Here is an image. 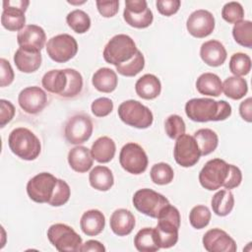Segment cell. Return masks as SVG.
Wrapping results in <instances>:
<instances>
[{
	"mask_svg": "<svg viewBox=\"0 0 252 252\" xmlns=\"http://www.w3.org/2000/svg\"><path fill=\"white\" fill-rule=\"evenodd\" d=\"M211 206L213 212L219 217H225L229 215L234 207L233 194L227 189L218 191L212 197Z\"/></svg>",
	"mask_w": 252,
	"mask_h": 252,
	"instance_id": "obj_31",
	"label": "cell"
},
{
	"mask_svg": "<svg viewBox=\"0 0 252 252\" xmlns=\"http://www.w3.org/2000/svg\"><path fill=\"white\" fill-rule=\"evenodd\" d=\"M201 59L211 67H219L224 63L227 57L223 44L215 39L205 41L200 48Z\"/></svg>",
	"mask_w": 252,
	"mask_h": 252,
	"instance_id": "obj_20",
	"label": "cell"
},
{
	"mask_svg": "<svg viewBox=\"0 0 252 252\" xmlns=\"http://www.w3.org/2000/svg\"><path fill=\"white\" fill-rule=\"evenodd\" d=\"M185 113L195 122L222 121L231 115V106L225 100L208 97L189 99L185 104Z\"/></svg>",
	"mask_w": 252,
	"mask_h": 252,
	"instance_id": "obj_2",
	"label": "cell"
},
{
	"mask_svg": "<svg viewBox=\"0 0 252 252\" xmlns=\"http://www.w3.org/2000/svg\"><path fill=\"white\" fill-rule=\"evenodd\" d=\"M96 8L98 13L104 18H111L115 16L119 10V1H96Z\"/></svg>",
	"mask_w": 252,
	"mask_h": 252,
	"instance_id": "obj_47",
	"label": "cell"
},
{
	"mask_svg": "<svg viewBox=\"0 0 252 252\" xmlns=\"http://www.w3.org/2000/svg\"><path fill=\"white\" fill-rule=\"evenodd\" d=\"M93 121L85 114H77L68 119L64 129L66 140L73 145L87 142L93 134Z\"/></svg>",
	"mask_w": 252,
	"mask_h": 252,
	"instance_id": "obj_15",
	"label": "cell"
},
{
	"mask_svg": "<svg viewBox=\"0 0 252 252\" xmlns=\"http://www.w3.org/2000/svg\"><path fill=\"white\" fill-rule=\"evenodd\" d=\"M65 72L68 77V84L65 91L60 94L62 97L70 98L78 95L83 89V77L80 72L75 69L67 68Z\"/></svg>",
	"mask_w": 252,
	"mask_h": 252,
	"instance_id": "obj_39",
	"label": "cell"
},
{
	"mask_svg": "<svg viewBox=\"0 0 252 252\" xmlns=\"http://www.w3.org/2000/svg\"><path fill=\"white\" fill-rule=\"evenodd\" d=\"M109 225L114 234L126 236L132 232L135 226V217L129 210L117 209L110 217Z\"/></svg>",
	"mask_w": 252,
	"mask_h": 252,
	"instance_id": "obj_21",
	"label": "cell"
},
{
	"mask_svg": "<svg viewBox=\"0 0 252 252\" xmlns=\"http://www.w3.org/2000/svg\"><path fill=\"white\" fill-rule=\"evenodd\" d=\"M119 162L124 170L131 174H141L146 171L149 163L144 149L136 143L125 144L119 154Z\"/></svg>",
	"mask_w": 252,
	"mask_h": 252,
	"instance_id": "obj_10",
	"label": "cell"
},
{
	"mask_svg": "<svg viewBox=\"0 0 252 252\" xmlns=\"http://www.w3.org/2000/svg\"><path fill=\"white\" fill-rule=\"evenodd\" d=\"M15 115V106L6 99L0 100V127H4L9 123Z\"/></svg>",
	"mask_w": 252,
	"mask_h": 252,
	"instance_id": "obj_49",
	"label": "cell"
},
{
	"mask_svg": "<svg viewBox=\"0 0 252 252\" xmlns=\"http://www.w3.org/2000/svg\"><path fill=\"white\" fill-rule=\"evenodd\" d=\"M150 175L152 181L155 184L166 185L173 180L174 172L172 167L168 163L158 162L152 166Z\"/></svg>",
	"mask_w": 252,
	"mask_h": 252,
	"instance_id": "obj_37",
	"label": "cell"
},
{
	"mask_svg": "<svg viewBox=\"0 0 252 252\" xmlns=\"http://www.w3.org/2000/svg\"><path fill=\"white\" fill-rule=\"evenodd\" d=\"M92 83L98 92L108 94L115 91L118 84V78L115 71L107 67H102L94 72L92 78Z\"/></svg>",
	"mask_w": 252,
	"mask_h": 252,
	"instance_id": "obj_27",
	"label": "cell"
},
{
	"mask_svg": "<svg viewBox=\"0 0 252 252\" xmlns=\"http://www.w3.org/2000/svg\"><path fill=\"white\" fill-rule=\"evenodd\" d=\"M136 94L144 99H154L160 94L161 84L159 79L153 74H145L135 84Z\"/></svg>",
	"mask_w": 252,
	"mask_h": 252,
	"instance_id": "obj_24",
	"label": "cell"
},
{
	"mask_svg": "<svg viewBox=\"0 0 252 252\" xmlns=\"http://www.w3.org/2000/svg\"><path fill=\"white\" fill-rule=\"evenodd\" d=\"M158 224L154 228L158 246L170 248L178 241V229L180 227V213L177 208L168 204L161 209L158 216Z\"/></svg>",
	"mask_w": 252,
	"mask_h": 252,
	"instance_id": "obj_3",
	"label": "cell"
},
{
	"mask_svg": "<svg viewBox=\"0 0 252 252\" xmlns=\"http://www.w3.org/2000/svg\"><path fill=\"white\" fill-rule=\"evenodd\" d=\"M47 238L56 250L78 252L83 244L82 237L65 223H54L47 230Z\"/></svg>",
	"mask_w": 252,
	"mask_h": 252,
	"instance_id": "obj_7",
	"label": "cell"
},
{
	"mask_svg": "<svg viewBox=\"0 0 252 252\" xmlns=\"http://www.w3.org/2000/svg\"><path fill=\"white\" fill-rule=\"evenodd\" d=\"M8 145L13 154L25 160L35 159L41 151L39 139L25 127L16 128L10 133Z\"/></svg>",
	"mask_w": 252,
	"mask_h": 252,
	"instance_id": "obj_4",
	"label": "cell"
},
{
	"mask_svg": "<svg viewBox=\"0 0 252 252\" xmlns=\"http://www.w3.org/2000/svg\"><path fill=\"white\" fill-rule=\"evenodd\" d=\"M164 129L170 139H177L179 136L185 134L186 126L182 117L177 114H172L165 119Z\"/></svg>",
	"mask_w": 252,
	"mask_h": 252,
	"instance_id": "obj_43",
	"label": "cell"
},
{
	"mask_svg": "<svg viewBox=\"0 0 252 252\" xmlns=\"http://www.w3.org/2000/svg\"><path fill=\"white\" fill-rule=\"evenodd\" d=\"M70 195H71V189L68 183L62 179H58L54 193L50 201L48 202V205L52 207L63 206L69 201Z\"/></svg>",
	"mask_w": 252,
	"mask_h": 252,
	"instance_id": "obj_44",
	"label": "cell"
},
{
	"mask_svg": "<svg viewBox=\"0 0 252 252\" xmlns=\"http://www.w3.org/2000/svg\"><path fill=\"white\" fill-rule=\"evenodd\" d=\"M47 55L57 63H65L71 60L78 52L77 40L68 33L52 36L46 44Z\"/></svg>",
	"mask_w": 252,
	"mask_h": 252,
	"instance_id": "obj_11",
	"label": "cell"
},
{
	"mask_svg": "<svg viewBox=\"0 0 252 252\" xmlns=\"http://www.w3.org/2000/svg\"><path fill=\"white\" fill-rule=\"evenodd\" d=\"M137 51L138 48L134 39L127 34L119 33L108 40L102 55L105 62L116 67L131 60Z\"/></svg>",
	"mask_w": 252,
	"mask_h": 252,
	"instance_id": "obj_5",
	"label": "cell"
},
{
	"mask_svg": "<svg viewBox=\"0 0 252 252\" xmlns=\"http://www.w3.org/2000/svg\"><path fill=\"white\" fill-rule=\"evenodd\" d=\"M58 178L49 172H40L31 178L27 184V193L31 200L43 204L50 201Z\"/></svg>",
	"mask_w": 252,
	"mask_h": 252,
	"instance_id": "obj_9",
	"label": "cell"
},
{
	"mask_svg": "<svg viewBox=\"0 0 252 252\" xmlns=\"http://www.w3.org/2000/svg\"><path fill=\"white\" fill-rule=\"evenodd\" d=\"M132 202L137 211L154 219H157L161 209L169 204L167 198L149 188L136 191Z\"/></svg>",
	"mask_w": 252,
	"mask_h": 252,
	"instance_id": "obj_8",
	"label": "cell"
},
{
	"mask_svg": "<svg viewBox=\"0 0 252 252\" xmlns=\"http://www.w3.org/2000/svg\"><path fill=\"white\" fill-rule=\"evenodd\" d=\"M105 226V217L99 210L86 211L80 220V227L88 236L99 234Z\"/></svg>",
	"mask_w": 252,
	"mask_h": 252,
	"instance_id": "obj_22",
	"label": "cell"
},
{
	"mask_svg": "<svg viewBox=\"0 0 252 252\" xmlns=\"http://www.w3.org/2000/svg\"><path fill=\"white\" fill-rule=\"evenodd\" d=\"M211 211L204 205H197L193 207L189 213L190 224L196 229L206 227L211 220Z\"/></svg>",
	"mask_w": 252,
	"mask_h": 252,
	"instance_id": "obj_41",
	"label": "cell"
},
{
	"mask_svg": "<svg viewBox=\"0 0 252 252\" xmlns=\"http://www.w3.org/2000/svg\"><path fill=\"white\" fill-rule=\"evenodd\" d=\"M92 112L96 117L107 116L113 109V102L108 97H98L92 102Z\"/></svg>",
	"mask_w": 252,
	"mask_h": 252,
	"instance_id": "obj_45",
	"label": "cell"
},
{
	"mask_svg": "<svg viewBox=\"0 0 252 252\" xmlns=\"http://www.w3.org/2000/svg\"><path fill=\"white\" fill-rule=\"evenodd\" d=\"M186 29L192 36L204 38L214 32L215 18L208 10H196L189 15L186 22Z\"/></svg>",
	"mask_w": 252,
	"mask_h": 252,
	"instance_id": "obj_16",
	"label": "cell"
},
{
	"mask_svg": "<svg viewBox=\"0 0 252 252\" xmlns=\"http://www.w3.org/2000/svg\"><path fill=\"white\" fill-rule=\"evenodd\" d=\"M41 84L47 92L60 95L65 91L68 84V77L65 69H55L46 72L42 77Z\"/></svg>",
	"mask_w": 252,
	"mask_h": 252,
	"instance_id": "obj_28",
	"label": "cell"
},
{
	"mask_svg": "<svg viewBox=\"0 0 252 252\" xmlns=\"http://www.w3.org/2000/svg\"><path fill=\"white\" fill-rule=\"evenodd\" d=\"M173 157L175 161L182 167H191L195 165L201 157V152L193 136L183 134L176 139Z\"/></svg>",
	"mask_w": 252,
	"mask_h": 252,
	"instance_id": "obj_14",
	"label": "cell"
},
{
	"mask_svg": "<svg viewBox=\"0 0 252 252\" xmlns=\"http://www.w3.org/2000/svg\"><path fill=\"white\" fill-rule=\"evenodd\" d=\"M68 162L70 167L79 173L87 172L94 163L91 150L84 146H76L68 153Z\"/></svg>",
	"mask_w": 252,
	"mask_h": 252,
	"instance_id": "obj_23",
	"label": "cell"
},
{
	"mask_svg": "<svg viewBox=\"0 0 252 252\" xmlns=\"http://www.w3.org/2000/svg\"><path fill=\"white\" fill-rule=\"evenodd\" d=\"M115 152H116L115 143L111 138L107 136H102L97 138L92 145V149H91V154L93 156V158L100 163L109 162L114 158Z\"/></svg>",
	"mask_w": 252,
	"mask_h": 252,
	"instance_id": "obj_26",
	"label": "cell"
},
{
	"mask_svg": "<svg viewBox=\"0 0 252 252\" xmlns=\"http://www.w3.org/2000/svg\"><path fill=\"white\" fill-rule=\"evenodd\" d=\"M118 116L125 124L138 128H149L154 121L153 112L138 100L128 99L118 106Z\"/></svg>",
	"mask_w": 252,
	"mask_h": 252,
	"instance_id": "obj_6",
	"label": "cell"
},
{
	"mask_svg": "<svg viewBox=\"0 0 252 252\" xmlns=\"http://www.w3.org/2000/svg\"><path fill=\"white\" fill-rule=\"evenodd\" d=\"M239 114L246 122L252 121V98L247 97L239 105Z\"/></svg>",
	"mask_w": 252,
	"mask_h": 252,
	"instance_id": "obj_50",
	"label": "cell"
},
{
	"mask_svg": "<svg viewBox=\"0 0 252 252\" xmlns=\"http://www.w3.org/2000/svg\"><path fill=\"white\" fill-rule=\"evenodd\" d=\"M30 1L28 0H4L3 1V12L1 15L2 26L11 32L21 31L25 28L26 16Z\"/></svg>",
	"mask_w": 252,
	"mask_h": 252,
	"instance_id": "obj_12",
	"label": "cell"
},
{
	"mask_svg": "<svg viewBox=\"0 0 252 252\" xmlns=\"http://www.w3.org/2000/svg\"><path fill=\"white\" fill-rule=\"evenodd\" d=\"M202 242L208 252H235L237 249L234 239L220 228L208 230L204 234Z\"/></svg>",
	"mask_w": 252,
	"mask_h": 252,
	"instance_id": "obj_18",
	"label": "cell"
},
{
	"mask_svg": "<svg viewBox=\"0 0 252 252\" xmlns=\"http://www.w3.org/2000/svg\"><path fill=\"white\" fill-rule=\"evenodd\" d=\"M145 67V58L143 53L138 50L134 57L120 65L116 66V71L125 77H134L139 74Z\"/></svg>",
	"mask_w": 252,
	"mask_h": 252,
	"instance_id": "obj_38",
	"label": "cell"
},
{
	"mask_svg": "<svg viewBox=\"0 0 252 252\" xmlns=\"http://www.w3.org/2000/svg\"><path fill=\"white\" fill-rule=\"evenodd\" d=\"M232 36L234 40L241 46L252 47V23L242 20L234 24L232 28Z\"/></svg>",
	"mask_w": 252,
	"mask_h": 252,
	"instance_id": "obj_36",
	"label": "cell"
},
{
	"mask_svg": "<svg viewBox=\"0 0 252 252\" xmlns=\"http://www.w3.org/2000/svg\"><path fill=\"white\" fill-rule=\"evenodd\" d=\"M222 92L231 99H240L248 92V85L245 79L238 76L227 77L222 84Z\"/></svg>",
	"mask_w": 252,
	"mask_h": 252,
	"instance_id": "obj_33",
	"label": "cell"
},
{
	"mask_svg": "<svg viewBox=\"0 0 252 252\" xmlns=\"http://www.w3.org/2000/svg\"><path fill=\"white\" fill-rule=\"evenodd\" d=\"M242 181L241 170L221 158L208 160L199 173L201 186L209 191L224 187L227 190L236 188Z\"/></svg>",
	"mask_w": 252,
	"mask_h": 252,
	"instance_id": "obj_1",
	"label": "cell"
},
{
	"mask_svg": "<svg viewBox=\"0 0 252 252\" xmlns=\"http://www.w3.org/2000/svg\"><path fill=\"white\" fill-rule=\"evenodd\" d=\"M0 66H1L0 86L2 88H4V87H7L12 84V82L14 81V78H15V74H14L11 64L5 58L0 59Z\"/></svg>",
	"mask_w": 252,
	"mask_h": 252,
	"instance_id": "obj_48",
	"label": "cell"
},
{
	"mask_svg": "<svg viewBox=\"0 0 252 252\" xmlns=\"http://www.w3.org/2000/svg\"><path fill=\"white\" fill-rule=\"evenodd\" d=\"M196 89L201 94L219 96L222 93V83L218 75L208 72L198 77Z\"/></svg>",
	"mask_w": 252,
	"mask_h": 252,
	"instance_id": "obj_30",
	"label": "cell"
},
{
	"mask_svg": "<svg viewBox=\"0 0 252 252\" xmlns=\"http://www.w3.org/2000/svg\"><path fill=\"white\" fill-rule=\"evenodd\" d=\"M46 34L44 30L37 25H27L17 35V41L20 48L28 51L40 52L44 47Z\"/></svg>",
	"mask_w": 252,
	"mask_h": 252,
	"instance_id": "obj_19",
	"label": "cell"
},
{
	"mask_svg": "<svg viewBox=\"0 0 252 252\" xmlns=\"http://www.w3.org/2000/svg\"><path fill=\"white\" fill-rule=\"evenodd\" d=\"M221 17L228 24H236L243 20L244 9L238 2H227L221 9Z\"/></svg>",
	"mask_w": 252,
	"mask_h": 252,
	"instance_id": "obj_42",
	"label": "cell"
},
{
	"mask_svg": "<svg viewBox=\"0 0 252 252\" xmlns=\"http://www.w3.org/2000/svg\"><path fill=\"white\" fill-rule=\"evenodd\" d=\"M66 22L68 26L77 33H85L91 28V18L83 10H73L67 17Z\"/></svg>",
	"mask_w": 252,
	"mask_h": 252,
	"instance_id": "obj_35",
	"label": "cell"
},
{
	"mask_svg": "<svg viewBox=\"0 0 252 252\" xmlns=\"http://www.w3.org/2000/svg\"><path fill=\"white\" fill-rule=\"evenodd\" d=\"M181 2L179 0H158L156 6L159 14L169 17L178 12Z\"/></svg>",
	"mask_w": 252,
	"mask_h": 252,
	"instance_id": "obj_46",
	"label": "cell"
},
{
	"mask_svg": "<svg viewBox=\"0 0 252 252\" xmlns=\"http://www.w3.org/2000/svg\"><path fill=\"white\" fill-rule=\"evenodd\" d=\"M20 107L29 114H36L43 110L47 104L46 93L39 87L25 88L18 96Z\"/></svg>",
	"mask_w": 252,
	"mask_h": 252,
	"instance_id": "obj_17",
	"label": "cell"
},
{
	"mask_svg": "<svg viewBox=\"0 0 252 252\" xmlns=\"http://www.w3.org/2000/svg\"><path fill=\"white\" fill-rule=\"evenodd\" d=\"M41 61L40 52L28 51L19 47L14 54V63L18 70L23 73L35 72L40 67Z\"/></svg>",
	"mask_w": 252,
	"mask_h": 252,
	"instance_id": "obj_25",
	"label": "cell"
},
{
	"mask_svg": "<svg viewBox=\"0 0 252 252\" xmlns=\"http://www.w3.org/2000/svg\"><path fill=\"white\" fill-rule=\"evenodd\" d=\"M88 252V251H94V252H104L105 247L102 243L97 240H88L84 244H82L80 252Z\"/></svg>",
	"mask_w": 252,
	"mask_h": 252,
	"instance_id": "obj_51",
	"label": "cell"
},
{
	"mask_svg": "<svg viewBox=\"0 0 252 252\" xmlns=\"http://www.w3.org/2000/svg\"><path fill=\"white\" fill-rule=\"evenodd\" d=\"M126 24L136 29H146L154 21V15L145 0H126L123 11Z\"/></svg>",
	"mask_w": 252,
	"mask_h": 252,
	"instance_id": "obj_13",
	"label": "cell"
},
{
	"mask_svg": "<svg viewBox=\"0 0 252 252\" xmlns=\"http://www.w3.org/2000/svg\"><path fill=\"white\" fill-rule=\"evenodd\" d=\"M89 181L93 188L98 191H108L114 184V177L112 171L104 165L94 166L90 174Z\"/></svg>",
	"mask_w": 252,
	"mask_h": 252,
	"instance_id": "obj_29",
	"label": "cell"
},
{
	"mask_svg": "<svg viewBox=\"0 0 252 252\" xmlns=\"http://www.w3.org/2000/svg\"><path fill=\"white\" fill-rule=\"evenodd\" d=\"M134 245L140 252H155L159 249L153 227L140 229L134 237Z\"/></svg>",
	"mask_w": 252,
	"mask_h": 252,
	"instance_id": "obj_34",
	"label": "cell"
},
{
	"mask_svg": "<svg viewBox=\"0 0 252 252\" xmlns=\"http://www.w3.org/2000/svg\"><path fill=\"white\" fill-rule=\"evenodd\" d=\"M197 142L201 156H208L213 153L219 145V137L215 131L209 128H202L197 130L194 135Z\"/></svg>",
	"mask_w": 252,
	"mask_h": 252,
	"instance_id": "obj_32",
	"label": "cell"
},
{
	"mask_svg": "<svg viewBox=\"0 0 252 252\" xmlns=\"http://www.w3.org/2000/svg\"><path fill=\"white\" fill-rule=\"evenodd\" d=\"M229 70L234 76L248 75L251 70V58L242 52L232 54L229 60Z\"/></svg>",
	"mask_w": 252,
	"mask_h": 252,
	"instance_id": "obj_40",
	"label": "cell"
}]
</instances>
